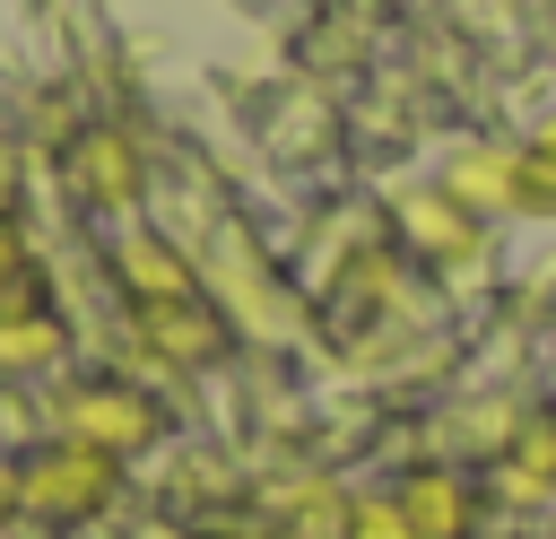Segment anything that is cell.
Wrapping results in <instances>:
<instances>
[{
  "label": "cell",
  "mask_w": 556,
  "mask_h": 539,
  "mask_svg": "<svg viewBox=\"0 0 556 539\" xmlns=\"http://www.w3.org/2000/svg\"><path fill=\"white\" fill-rule=\"evenodd\" d=\"M130 339H139V356H156L165 374H208V365L235 348V322H226V304L200 287V296H174V304H130Z\"/></svg>",
  "instance_id": "8992f818"
},
{
  "label": "cell",
  "mask_w": 556,
  "mask_h": 539,
  "mask_svg": "<svg viewBox=\"0 0 556 539\" xmlns=\"http://www.w3.org/2000/svg\"><path fill=\"white\" fill-rule=\"evenodd\" d=\"M530 148H539V156H556V104H547V113L530 122Z\"/></svg>",
  "instance_id": "9a60e30c"
},
{
  "label": "cell",
  "mask_w": 556,
  "mask_h": 539,
  "mask_svg": "<svg viewBox=\"0 0 556 539\" xmlns=\"http://www.w3.org/2000/svg\"><path fill=\"white\" fill-rule=\"evenodd\" d=\"M495 487L513 504H547L556 496V417H521L513 443L495 452Z\"/></svg>",
  "instance_id": "30bf717a"
},
{
  "label": "cell",
  "mask_w": 556,
  "mask_h": 539,
  "mask_svg": "<svg viewBox=\"0 0 556 539\" xmlns=\"http://www.w3.org/2000/svg\"><path fill=\"white\" fill-rule=\"evenodd\" d=\"M513 217H530V226H556V156H539L530 139H521V183H513Z\"/></svg>",
  "instance_id": "8fae6325"
},
{
  "label": "cell",
  "mask_w": 556,
  "mask_h": 539,
  "mask_svg": "<svg viewBox=\"0 0 556 539\" xmlns=\"http://www.w3.org/2000/svg\"><path fill=\"white\" fill-rule=\"evenodd\" d=\"M26 504H17V452H0V530H17Z\"/></svg>",
  "instance_id": "5bb4252c"
},
{
  "label": "cell",
  "mask_w": 556,
  "mask_h": 539,
  "mask_svg": "<svg viewBox=\"0 0 556 539\" xmlns=\"http://www.w3.org/2000/svg\"><path fill=\"white\" fill-rule=\"evenodd\" d=\"M26 270H35V243H26V226L0 209V287H9V278H26Z\"/></svg>",
  "instance_id": "4fadbf2b"
},
{
  "label": "cell",
  "mask_w": 556,
  "mask_h": 539,
  "mask_svg": "<svg viewBox=\"0 0 556 539\" xmlns=\"http://www.w3.org/2000/svg\"><path fill=\"white\" fill-rule=\"evenodd\" d=\"M348 539H417V530L391 487H365V496H348Z\"/></svg>",
  "instance_id": "7c38bea8"
},
{
  "label": "cell",
  "mask_w": 556,
  "mask_h": 539,
  "mask_svg": "<svg viewBox=\"0 0 556 539\" xmlns=\"http://www.w3.org/2000/svg\"><path fill=\"white\" fill-rule=\"evenodd\" d=\"M61 183H70V200L87 209V217H139V200H148V148L122 130V122H78L70 139H61Z\"/></svg>",
  "instance_id": "3957f363"
},
{
  "label": "cell",
  "mask_w": 556,
  "mask_h": 539,
  "mask_svg": "<svg viewBox=\"0 0 556 539\" xmlns=\"http://www.w3.org/2000/svg\"><path fill=\"white\" fill-rule=\"evenodd\" d=\"M104 270L122 287V304H174V296H200V261L182 235L148 226V217H122L113 243H104Z\"/></svg>",
  "instance_id": "52a82bcc"
},
{
  "label": "cell",
  "mask_w": 556,
  "mask_h": 539,
  "mask_svg": "<svg viewBox=\"0 0 556 539\" xmlns=\"http://www.w3.org/2000/svg\"><path fill=\"white\" fill-rule=\"evenodd\" d=\"M391 243H400L408 261H426V270H478V261L495 252V226L469 217V209L426 174V183H400V191H391Z\"/></svg>",
  "instance_id": "5b68a950"
},
{
  "label": "cell",
  "mask_w": 556,
  "mask_h": 539,
  "mask_svg": "<svg viewBox=\"0 0 556 539\" xmlns=\"http://www.w3.org/2000/svg\"><path fill=\"white\" fill-rule=\"evenodd\" d=\"M391 496H400L417 539H478V522H486V496L460 461H417V469H400Z\"/></svg>",
  "instance_id": "ba28073f"
},
{
  "label": "cell",
  "mask_w": 556,
  "mask_h": 539,
  "mask_svg": "<svg viewBox=\"0 0 556 539\" xmlns=\"http://www.w3.org/2000/svg\"><path fill=\"white\" fill-rule=\"evenodd\" d=\"M434 183L469 209V217H513V183H521V139H452Z\"/></svg>",
  "instance_id": "9c48e42d"
},
{
  "label": "cell",
  "mask_w": 556,
  "mask_h": 539,
  "mask_svg": "<svg viewBox=\"0 0 556 539\" xmlns=\"http://www.w3.org/2000/svg\"><path fill=\"white\" fill-rule=\"evenodd\" d=\"M52 435H78V443H96V452H113V461H139V452H156L165 435H174V409L139 383V374H113V365H61L52 374Z\"/></svg>",
  "instance_id": "6da1fadb"
},
{
  "label": "cell",
  "mask_w": 556,
  "mask_h": 539,
  "mask_svg": "<svg viewBox=\"0 0 556 539\" xmlns=\"http://www.w3.org/2000/svg\"><path fill=\"white\" fill-rule=\"evenodd\" d=\"M70 356H78V330H70V313H61V296H52L43 261H35L26 278L0 287V383L9 391L17 383H52Z\"/></svg>",
  "instance_id": "277c9868"
},
{
  "label": "cell",
  "mask_w": 556,
  "mask_h": 539,
  "mask_svg": "<svg viewBox=\"0 0 556 539\" xmlns=\"http://www.w3.org/2000/svg\"><path fill=\"white\" fill-rule=\"evenodd\" d=\"M122 469L130 461H113V452H96L78 435H43V443L17 452V504H26L35 530H61L70 539V530H96L122 504Z\"/></svg>",
  "instance_id": "7a4b0ae2"
}]
</instances>
